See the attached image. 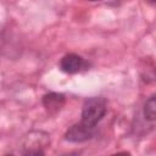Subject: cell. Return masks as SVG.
Wrapping results in <instances>:
<instances>
[{
    "instance_id": "7",
    "label": "cell",
    "mask_w": 156,
    "mask_h": 156,
    "mask_svg": "<svg viewBox=\"0 0 156 156\" xmlns=\"http://www.w3.org/2000/svg\"><path fill=\"white\" fill-rule=\"evenodd\" d=\"M147 1H149V2H151V4H154V2H155V0H147Z\"/></svg>"
},
{
    "instance_id": "4",
    "label": "cell",
    "mask_w": 156,
    "mask_h": 156,
    "mask_svg": "<svg viewBox=\"0 0 156 156\" xmlns=\"http://www.w3.org/2000/svg\"><path fill=\"white\" fill-rule=\"evenodd\" d=\"M95 134V130L88 129L87 127L82 126L80 123H76L69 127L65 133V139L71 143H83L91 139Z\"/></svg>"
},
{
    "instance_id": "3",
    "label": "cell",
    "mask_w": 156,
    "mask_h": 156,
    "mask_svg": "<svg viewBox=\"0 0 156 156\" xmlns=\"http://www.w3.org/2000/svg\"><path fill=\"white\" fill-rule=\"evenodd\" d=\"M85 67H87L85 60L77 54H67L60 61V68L68 74L78 73Z\"/></svg>"
},
{
    "instance_id": "2",
    "label": "cell",
    "mask_w": 156,
    "mask_h": 156,
    "mask_svg": "<svg viewBox=\"0 0 156 156\" xmlns=\"http://www.w3.org/2000/svg\"><path fill=\"white\" fill-rule=\"evenodd\" d=\"M50 145V135L41 130L29 132L22 141L23 155H45L44 149Z\"/></svg>"
},
{
    "instance_id": "1",
    "label": "cell",
    "mask_w": 156,
    "mask_h": 156,
    "mask_svg": "<svg viewBox=\"0 0 156 156\" xmlns=\"http://www.w3.org/2000/svg\"><path fill=\"white\" fill-rule=\"evenodd\" d=\"M107 112V101L101 96L88 98L82 107L80 124L88 129L95 130L98 123L105 117Z\"/></svg>"
},
{
    "instance_id": "8",
    "label": "cell",
    "mask_w": 156,
    "mask_h": 156,
    "mask_svg": "<svg viewBox=\"0 0 156 156\" xmlns=\"http://www.w3.org/2000/svg\"><path fill=\"white\" fill-rule=\"evenodd\" d=\"M88 1H99V0H88Z\"/></svg>"
},
{
    "instance_id": "6",
    "label": "cell",
    "mask_w": 156,
    "mask_h": 156,
    "mask_svg": "<svg viewBox=\"0 0 156 156\" xmlns=\"http://www.w3.org/2000/svg\"><path fill=\"white\" fill-rule=\"evenodd\" d=\"M155 112H156V99H155V95H151L144 105L143 113H144L145 119L154 123L155 122Z\"/></svg>"
},
{
    "instance_id": "5",
    "label": "cell",
    "mask_w": 156,
    "mask_h": 156,
    "mask_svg": "<svg viewBox=\"0 0 156 156\" xmlns=\"http://www.w3.org/2000/svg\"><path fill=\"white\" fill-rule=\"evenodd\" d=\"M65 102H66V98L61 93H49L43 96V105L46 112L51 116L58 113L65 106Z\"/></svg>"
}]
</instances>
